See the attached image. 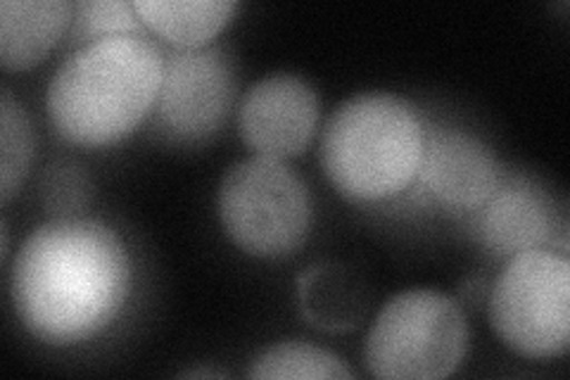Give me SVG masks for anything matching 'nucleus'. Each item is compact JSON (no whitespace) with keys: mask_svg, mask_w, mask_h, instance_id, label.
<instances>
[{"mask_svg":"<svg viewBox=\"0 0 570 380\" xmlns=\"http://www.w3.org/2000/svg\"><path fill=\"white\" fill-rule=\"evenodd\" d=\"M163 75V50L146 33L81 46L48 84V119L71 146H115L146 119Z\"/></svg>","mask_w":570,"mask_h":380,"instance_id":"2","label":"nucleus"},{"mask_svg":"<svg viewBox=\"0 0 570 380\" xmlns=\"http://www.w3.org/2000/svg\"><path fill=\"white\" fill-rule=\"evenodd\" d=\"M226 235L253 257L293 255L314 220L309 188L283 159L247 157L228 167L217 193Z\"/></svg>","mask_w":570,"mask_h":380,"instance_id":"5","label":"nucleus"},{"mask_svg":"<svg viewBox=\"0 0 570 380\" xmlns=\"http://www.w3.org/2000/svg\"><path fill=\"white\" fill-rule=\"evenodd\" d=\"M425 129L414 105L387 90L341 103L321 136V167L333 188L356 203L402 193L419 176Z\"/></svg>","mask_w":570,"mask_h":380,"instance_id":"3","label":"nucleus"},{"mask_svg":"<svg viewBox=\"0 0 570 380\" xmlns=\"http://www.w3.org/2000/svg\"><path fill=\"white\" fill-rule=\"evenodd\" d=\"M469 352V321L461 304L431 288L397 293L385 302L366 335L371 376L387 380H440Z\"/></svg>","mask_w":570,"mask_h":380,"instance_id":"4","label":"nucleus"},{"mask_svg":"<svg viewBox=\"0 0 570 380\" xmlns=\"http://www.w3.org/2000/svg\"><path fill=\"white\" fill-rule=\"evenodd\" d=\"M257 380H352L345 361L307 340H285L262 350L247 371Z\"/></svg>","mask_w":570,"mask_h":380,"instance_id":"14","label":"nucleus"},{"mask_svg":"<svg viewBox=\"0 0 570 380\" xmlns=\"http://www.w3.org/2000/svg\"><path fill=\"white\" fill-rule=\"evenodd\" d=\"M181 376H184V378H212V376H217V378H224L226 373H217V371H207V369H190V371H184Z\"/></svg>","mask_w":570,"mask_h":380,"instance_id":"18","label":"nucleus"},{"mask_svg":"<svg viewBox=\"0 0 570 380\" xmlns=\"http://www.w3.org/2000/svg\"><path fill=\"white\" fill-rule=\"evenodd\" d=\"M33 159V126L8 88L0 96V201L8 205L22 188Z\"/></svg>","mask_w":570,"mask_h":380,"instance_id":"15","label":"nucleus"},{"mask_svg":"<svg viewBox=\"0 0 570 380\" xmlns=\"http://www.w3.org/2000/svg\"><path fill=\"white\" fill-rule=\"evenodd\" d=\"M480 216V238L499 257L542 250L554 233L547 197L528 184H499Z\"/></svg>","mask_w":570,"mask_h":380,"instance_id":"10","label":"nucleus"},{"mask_svg":"<svg viewBox=\"0 0 570 380\" xmlns=\"http://www.w3.org/2000/svg\"><path fill=\"white\" fill-rule=\"evenodd\" d=\"M236 71L222 48H181L165 58L155 103L159 134L200 143L217 134L236 100Z\"/></svg>","mask_w":570,"mask_h":380,"instance_id":"7","label":"nucleus"},{"mask_svg":"<svg viewBox=\"0 0 570 380\" xmlns=\"http://www.w3.org/2000/svg\"><path fill=\"white\" fill-rule=\"evenodd\" d=\"M318 124V96L307 79L278 71L249 86L238 107V131L262 157L305 153Z\"/></svg>","mask_w":570,"mask_h":380,"instance_id":"8","label":"nucleus"},{"mask_svg":"<svg viewBox=\"0 0 570 380\" xmlns=\"http://www.w3.org/2000/svg\"><path fill=\"white\" fill-rule=\"evenodd\" d=\"M297 295L305 319L328 333L356 329L371 302L364 279L341 262L309 266L297 281Z\"/></svg>","mask_w":570,"mask_h":380,"instance_id":"12","label":"nucleus"},{"mask_svg":"<svg viewBox=\"0 0 570 380\" xmlns=\"http://www.w3.org/2000/svg\"><path fill=\"white\" fill-rule=\"evenodd\" d=\"M146 29L134 3L127 0H86L75 8L71 39L88 46L121 36H138Z\"/></svg>","mask_w":570,"mask_h":380,"instance_id":"16","label":"nucleus"},{"mask_svg":"<svg viewBox=\"0 0 570 380\" xmlns=\"http://www.w3.org/2000/svg\"><path fill=\"white\" fill-rule=\"evenodd\" d=\"M0 233H3V247H0V252H3V260H8V250H10V231H8V222L3 220V224H0Z\"/></svg>","mask_w":570,"mask_h":380,"instance_id":"19","label":"nucleus"},{"mask_svg":"<svg viewBox=\"0 0 570 380\" xmlns=\"http://www.w3.org/2000/svg\"><path fill=\"white\" fill-rule=\"evenodd\" d=\"M69 0H3L0 3V65L24 71L56 48L75 20Z\"/></svg>","mask_w":570,"mask_h":380,"instance_id":"11","label":"nucleus"},{"mask_svg":"<svg viewBox=\"0 0 570 380\" xmlns=\"http://www.w3.org/2000/svg\"><path fill=\"white\" fill-rule=\"evenodd\" d=\"M91 195L86 174L75 165H52L43 178V203L60 216H77Z\"/></svg>","mask_w":570,"mask_h":380,"instance_id":"17","label":"nucleus"},{"mask_svg":"<svg viewBox=\"0 0 570 380\" xmlns=\"http://www.w3.org/2000/svg\"><path fill=\"white\" fill-rule=\"evenodd\" d=\"M131 293L121 235L88 216H58L27 235L10 271V295L24 329L52 348L100 335Z\"/></svg>","mask_w":570,"mask_h":380,"instance_id":"1","label":"nucleus"},{"mask_svg":"<svg viewBox=\"0 0 570 380\" xmlns=\"http://www.w3.org/2000/svg\"><path fill=\"white\" fill-rule=\"evenodd\" d=\"M419 176L442 205L483 207L502 184V169L483 140L450 126L425 131Z\"/></svg>","mask_w":570,"mask_h":380,"instance_id":"9","label":"nucleus"},{"mask_svg":"<svg viewBox=\"0 0 570 380\" xmlns=\"http://www.w3.org/2000/svg\"><path fill=\"white\" fill-rule=\"evenodd\" d=\"M146 27L181 48H205L238 10L236 0H136Z\"/></svg>","mask_w":570,"mask_h":380,"instance_id":"13","label":"nucleus"},{"mask_svg":"<svg viewBox=\"0 0 570 380\" xmlns=\"http://www.w3.org/2000/svg\"><path fill=\"white\" fill-rule=\"evenodd\" d=\"M490 323L504 345L525 359H557L570 345V262L549 250L509 257L494 281Z\"/></svg>","mask_w":570,"mask_h":380,"instance_id":"6","label":"nucleus"}]
</instances>
